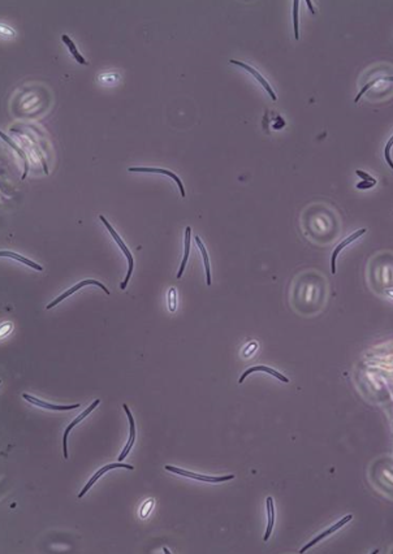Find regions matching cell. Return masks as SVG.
I'll return each instance as SVG.
<instances>
[{
  "label": "cell",
  "mask_w": 393,
  "mask_h": 554,
  "mask_svg": "<svg viewBox=\"0 0 393 554\" xmlns=\"http://www.w3.org/2000/svg\"><path fill=\"white\" fill-rule=\"evenodd\" d=\"M61 39H63L64 43L66 44V47H68V50H69L70 55H72V56L75 59V61H77V63H80V64H82V65H86V64H88V61H86V60L84 59V56H82L81 53L78 52V50H77V47H75L74 42H73L72 39H70V38L68 37L66 34L61 35Z\"/></svg>",
  "instance_id": "19"
},
{
  "label": "cell",
  "mask_w": 393,
  "mask_h": 554,
  "mask_svg": "<svg viewBox=\"0 0 393 554\" xmlns=\"http://www.w3.org/2000/svg\"><path fill=\"white\" fill-rule=\"evenodd\" d=\"M385 81H393V75H389V77H385Z\"/></svg>",
  "instance_id": "28"
},
{
  "label": "cell",
  "mask_w": 393,
  "mask_h": 554,
  "mask_svg": "<svg viewBox=\"0 0 393 554\" xmlns=\"http://www.w3.org/2000/svg\"><path fill=\"white\" fill-rule=\"evenodd\" d=\"M123 409L125 410L126 413V417H128V419H129V428H130V433H129V440H128V444H126V446L124 448L123 453L120 454L119 455V460L121 462V460L124 459V458L129 454L130 449H132L133 444H134V440H135V423H134V419H133V415L132 413H130L129 410V407H128V405L124 404L123 405Z\"/></svg>",
  "instance_id": "14"
},
{
  "label": "cell",
  "mask_w": 393,
  "mask_h": 554,
  "mask_svg": "<svg viewBox=\"0 0 393 554\" xmlns=\"http://www.w3.org/2000/svg\"><path fill=\"white\" fill-rule=\"evenodd\" d=\"M0 255L2 257H6V258H11V259H15L17 260V262H20V263L22 264H25V266H29V267H32L33 269H35V271H43V267H41L39 264H37L35 262H33V260L28 259V258L25 257H22V255H20V254L17 253H13V251H6L3 250L2 253H0Z\"/></svg>",
  "instance_id": "17"
},
{
  "label": "cell",
  "mask_w": 393,
  "mask_h": 554,
  "mask_svg": "<svg viewBox=\"0 0 393 554\" xmlns=\"http://www.w3.org/2000/svg\"><path fill=\"white\" fill-rule=\"evenodd\" d=\"M99 404H101V400H95V401H94V402H93V404H92V405H90V406H89V407H88V409H86V410H85V411H84V413H81V414H80L78 417L75 418V419H74V420H72V423H70L69 426L66 427L65 432H64V437H63V450H64V458H68V436H69V433H70V429H72V428H74V427H75V426H77V424H78V423H81V422H82V420H84V419H85V418H86V417H88L89 414H90V413H93V410H94L95 407H97V406H98V405H99Z\"/></svg>",
  "instance_id": "10"
},
{
  "label": "cell",
  "mask_w": 393,
  "mask_h": 554,
  "mask_svg": "<svg viewBox=\"0 0 393 554\" xmlns=\"http://www.w3.org/2000/svg\"><path fill=\"white\" fill-rule=\"evenodd\" d=\"M352 519H353V514H348V515H345V517H343L340 520H337V522L335 523L334 526H331V527H328V528H326V529H324V531H323V532L319 533V535L317 536V537L312 538L311 541H308L307 544H306L305 546H303V548H302L301 550H299V553H305V551H307L308 549H311L312 546H315V545L318 544L319 541H322V540H324V538H326V537H330L331 535H334L335 532H337V531H339L340 528H343V527L345 526V524H348V523H349Z\"/></svg>",
  "instance_id": "5"
},
{
  "label": "cell",
  "mask_w": 393,
  "mask_h": 554,
  "mask_svg": "<svg viewBox=\"0 0 393 554\" xmlns=\"http://www.w3.org/2000/svg\"><path fill=\"white\" fill-rule=\"evenodd\" d=\"M258 371H262V372L268 373V375L274 376V377H276L277 380H280V381L285 382V384H288V382H289V379H288L285 375H283L281 372L276 371V369L271 368V367H268V366H254V367H250V368L246 369L245 372L241 375V377H240V380H239V384H243V382L245 381V379L248 377L249 375H252V373H254V372H258Z\"/></svg>",
  "instance_id": "12"
},
{
  "label": "cell",
  "mask_w": 393,
  "mask_h": 554,
  "mask_svg": "<svg viewBox=\"0 0 393 554\" xmlns=\"http://www.w3.org/2000/svg\"><path fill=\"white\" fill-rule=\"evenodd\" d=\"M99 219H101V221L103 222L104 226L107 228V230L110 232V234L112 235V238L115 240V242L117 244V246L120 248V250L123 251V254L126 257V260H128V273H126L125 280H124V281L120 284V289H121V290H124V289H126V285H128V282H129L130 277H132L133 268H134V259H133V254L130 253L129 248H128V246L125 245V242L123 241V238L117 234L116 230H115V229L112 228V225H111L110 222L107 221V219H106L103 215H99Z\"/></svg>",
  "instance_id": "3"
},
{
  "label": "cell",
  "mask_w": 393,
  "mask_h": 554,
  "mask_svg": "<svg viewBox=\"0 0 393 554\" xmlns=\"http://www.w3.org/2000/svg\"><path fill=\"white\" fill-rule=\"evenodd\" d=\"M229 63H230V64H234V65L241 66V68H243V69H245L246 72H249V73H250V74H253V77H254V78L257 80V81H258L259 84L262 85V86H263L264 90L267 91L268 95H270V97H271V99H272V101H274V102L276 101V99H277V98H276V94H275L274 90H272V88H271V85L268 84L267 80L264 78L263 75H262L261 73H259L258 70H257V69L253 68L252 65H249V64H245V63H243V61H239V60H234V59H230V60H229Z\"/></svg>",
  "instance_id": "9"
},
{
  "label": "cell",
  "mask_w": 393,
  "mask_h": 554,
  "mask_svg": "<svg viewBox=\"0 0 393 554\" xmlns=\"http://www.w3.org/2000/svg\"><path fill=\"white\" fill-rule=\"evenodd\" d=\"M88 285H95V286H98V288H101L102 290H104V293H106V294H111L110 290H108V289L106 288V285H104V284H102V282L97 281V280H84V281L78 282V284H75L74 286H72V288H69L66 291H64L63 294L59 295V297H57L55 301H52L50 304H47V307H46V308H47V310H50V308H54V307L56 306L57 303H60L61 301H64L65 298H68L69 295H72L73 293H75L77 290H80V289H82L84 286H88Z\"/></svg>",
  "instance_id": "6"
},
{
  "label": "cell",
  "mask_w": 393,
  "mask_h": 554,
  "mask_svg": "<svg viewBox=\"0 0 393 554\" xmlns=\"http://www.w3.org/2000/svg\"><path fill=\"white\" fill-rule=\"evenodd\" d=\"M393 147V135L388 139V142L385 143V147H384V157H385V162L389 166L390 169H393V160L390 157V150Z\"/></svg>",
  "instance_id": "21"
},
{
  "label": "cell",
  "mask_w": 393,
  "mask_h": 554,
  "mask_svg": "<svg viewBox=\"0 0 393 554\" xmlns=\"http://www.w3.org/2000/svg\"><path fill=\"white\" fill-rule=\"evenodd\" d=\"M365 233H366L365 228L358 229V230H356V232L352 233L350 235H348V237H346L343 242H340L336 248L334 249V251H332V255H331V273H332V275H336V259H337V257L340 255V253H341V251H343L344 249L346 248V246H349V245L353 244V242L356 241V240H358L361 235L365 234Z\"/></svg>",
  "instance_id": "7"
},
{
  "label": "cell",
  "mask_w": 393,
  "mask_h": 554,
  "mask_svg": "<svg viewBox=\"0 0 393 554\" xmlns=\"http://www.w3.org/2000/svg\"><path fill=\"white\" fill-rule=\"evenodd\" d=\"M190 246H192V228L190 226H186L185 229V249H184V257L183 262H181V266H180L179 272H177V279H181L183 277V273L185 271L186 263H188L189 254H190Z\"/></svg>",
  "instance_id": "16"
},
{
  "label": "cell",
  "mask_w": 393,
  "mask_h": 554,
  "mask_svg": "<svg viewBox=\"0 0 393 554\" xmlns=\"http://www.w3.org/2000/svg\"><path fill=\"white\" fill-rule=\"evenodd\" d=\"M128 171H129V172H139V173H161V175L168 176V177H171V179H172L173 181L177 184V186H179V189H180V194H181V197L185 198L186 194H185V188H184L183 181H181V179H180L176 173L171 172V171H168V169L150 168V167H132V168H129Z\"/></svg>",
  "instance_id": "8"
},
{
  "label": "cell",
  "mask_w": 393,
  "mask_h": 554,
  "mask_svg": "<svg viewBox=\"0 0 393 554\" xmlns=\"http://www.w3.org/2000/svg\"><path fill=\"white\" fill-rule=\"evenodd\" d=\"M367 478L379 493L393 500V457L381 455L372 460L368 466Z\"/></svg>",
  "instance_id": "2"
},
{
  "label": "cell",
  "mask_w": 393,
  "mask_h": 554,
  "mask_svg": "<svg viewBox=\"0 0 393 554\" xmlns=\"http://www.w3.org/2000/svg\"><path fill=\"white\" fill-rule=\"evenodd\" d=\"M166 470L171 471L173 473H177V475L185 476V478H190V479L199 480V482L205 483H223L228 482V480L234 479V475H225V476H207V475H201V473H195L192 471L183 470V468H179V467L173 466H166Z\"/></svg>",
  "instance_id": "4"
},
{
  "label": "cell",
  "mask_w": 393,
  "mask_h": 554,
  "mask_svg": "<svg viewBox=\"0 0 393 554\" xmlns=\"http://www.w3.org/2000/svg\"><path fill=\"white\" fill-rule=\"evenodd\" d=\"M121 467H123V468H128V470H133V468H134V467L130 466V464H124V463H112V464H107V466L102 467L101 470H98L97 472H95L94 475H93L92 479L89 480L88 484H86V486H85V488H84L81 492H80L78 498H82V497H84V496H85L86 492H88L89 489L92 488V486H94L95 482H97V480L99 479V478H101L102 475H104V473L108 472V471H110V470H113V468H121Z\"/></svg>",
  "instance_id": "13"
},
{
  "label": "cell",
  "mask_w": 393,
  "mask_h": 554,
  "mask_svg": "<svg viewBox=\"0 0 393 554\" xmlns=\"http://www.w3.org/2000/svg\"><path fill=\"white\" fill-rule=\"evenodd\" d=\"M306 4H307V6H308V10L311 11L312 15H315V10H314V7H312V3H311V2H310V0H306Z\"/></svg>",
  "instance_id": "26"
},
{
  "label": "cell",
  "mask_w": 393,
  "mask_h": 554,
  "mask_svg": "<svg viewBox=\"0 0 393 554\" xmlns=\"http://www.w3.org/2000/svg\"><path fill=\"white\" fill-rule=\"evenodd\" d=\"M2 138H3L4 141H6V142H7V143H8V144H10V146H12V147H13V148H15V150H16V151H17V152H19V153H20V156H21V157H22V159H24V162H25V173H24V176H22V179H25L26 173H28V162H26V157H25V155H24V152H22V151H21V150H20V148H19V147H17L16 144L13 143V142H12V141H11L10 138H7V137H6V135H4V134H2Z\"/></svg>",
  "instance_id": "22"
},
{
  "label": "cell",
  "mask_w": 393,
  "mask_h": 554,
  "mask_svg": "<svg viewBox=\"0 0 393 554\" xmlns=\"http://www.w3.org/2000/svg\"><path fill=\"white\" fill-rule=\"evenodd\" d=\"M266 505H267L268 523H267V528H266V532H264L263 540L264 541H268V538H270L271 533H272V529H274L275 520H276V510H275L274 498L267 497V500H266Z\"/></svg>",
  "instance_id": "15"
},
{
  "label": "cell",
  "mask_w": 393,
  "mask_h": 554,
  "mask_svg": "<svg viewBox=\"0 0 393 554\" xmlns=\"http://www.w3.org/2000/svg\"><path fill=\"white\" fill-rule=\"evenodd\" d=\"M168 304H170V311L176 310V290L175 289H170V293H168Z\"/></svg>",
  "instance_id": "23"
},
{
  "label": "cell",
  "mask_w": 393,
  "mask_h": 554,
  "mask_svg": "<svg viewBox=\"0 0 393 554\" xmlns=\"http://www.w3.org/2000/svg\"><path fill=\"white\" fill-rule=\"evenodd\" d=\"M22 397H24V400H26L28 402H30L32 405H35V406L38 407H42V409H46V410H52V411H69V410H73V409H78L81 405L80 404H74V405H69V406H61V405H54V404H50V402H46V401H42V400H39V398L34 397V395H29L28 393H24L22 394Z\"/></svg>",
  "instance_id": "11"
},
{
  "label": "cell",
  "mask_w": 393,
  "mask_h": 554,
  "mask_svg": "<svg viewBox=\"0 0 393 554\" xmlns=\"http://www.w3.org/2000/svg\"><path fill=\"white\" fill-rule=\"evenodd\" d=\"M328 284L318 272H305L294 281L292 306L301 315L312 316L324 310L328 301Z\"/></svg>",
  "instance_id": "1"
},
{
  "label": "cell",
  "mask_w": 393,
  "mask_h": 554,
  "mask_svg": "<svg viewBox=\"0 0 393 554\" xmlns=\"http://www.w3.org/2000/svg\"><path fill=\"white\" fill-rule=\"evenodd\" d=\"M356 173H357V176H358V177H361L362 181H368V182H372V184H376V180H375L372 176H370L368 173L363 172V171H361V169H357Z\"/></svg>",
  "instance_id": "24"
},
{
  "label": "cell",
  "mask_w": 393,
  "mask_h": 554,
  "mask_svg": "<svg viewBox=\"0 0 393 554\" xmlns=\"http://www.w3.org/2000/svg\"><path fill=\"white\" fill-rule=\"evenodd\" d=\"M385 295H387V297H389V298H392V299H393V289H390V290L385 291Z\"/></svg>",
  "instance_id": "27"
},
{
  "label": "cell",
  "mask_w": 393,
  "mask_h": 554,
  "mask_svg": "<svg viewBox=\"0 0 393 554\" xmlns=\"http://www.w3.org/2000/svg\"><path fill=\"white\" fill-rule=\"evenodd\" d=\"M375 185H376V184H372V182H368V181H362V182H359L358 185H357V189H362V190H366V189L374 188Z\"/></svg>",
  "instance_id": "25"
},
{
  "label": "cell",
  "mask_w": 393,
  "mask_h": 554,
  "mask_svg": "<svg viewBox=\"0 0 393 554\" xmlns=\"http://www.w3.org/2000/svg\"><path fill=\"white\" fill-rule=\"evenodd\" d=\"M195 244H197L199 251H201L202 259H203V264H205L206 284H207V286H210L211 285V267H210V259H208V253L207 250H206V246L202 244L201 238H199L198 235H195Z\"/></svg>",
  "instance_id": "18"
},
{
  "label": "cell",
  "mask_w": 393,
  "mask_h": 554,
  "mask_svg": "<svg viewBox=\"0 0 393 554\" xmlns=\"http://www.w3.org/2000/svg\"><path fill=\"white\" fill-rule=\"evenodd\" d=\"M298 0L293 2V24H294V39H299V25H298Z\"/></svg>",
  "instance_id": "20"
}]
</instances>
